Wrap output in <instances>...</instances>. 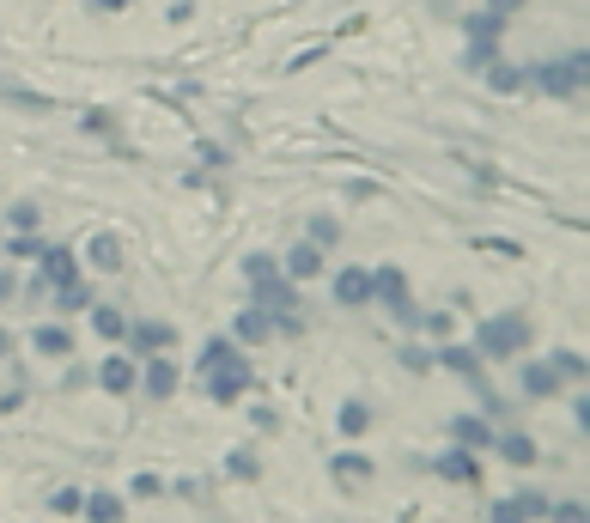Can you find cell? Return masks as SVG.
Instances as JSON below:
<instances>
[{"label": "cell", "instance_id": "obj_31", "mask_svg": "<svg viewBox=\"0 0 590 523\" xmlns=\"http://www.w3.org/2000/svg\"><path fill=\"white\" fill-rule=\"evenodd\" d=\"M232 475H244V481H250V475H256V457H250V451H232Z\"/></svg>", "mask_w": 590, "mask_h": 523}, {"label": "cell", "instance_id": "obj_1", "mask_svg": "<svg viewBox=\"0 0 590 523\" xmlns=\"http://www.w3.org/2000/svg\"><path fill=\"white\" fill-rule=\"evenodd\" d=\"M524 347H530V317H487L481 335H475L481 359H518Z\"/></svg>", "mask_w": 590, "mask_h": 523}, {"label": "cell", "instance_id": "obj_30", "mask_svg": "<svg viewBox=\"0 0 590 523\" xmlns=\"http://www.w3.org/2000/svg\"><path fill=\"white\" fill-rule=\"evenodd\" d=\"M402 365H408V371H426V365H432V353H426V347H408V353H402Z\"/></svg>", "mask_w": 590, "mask_h": 523}, {"label": "cell", "instance_id": "obj_23", "mask_svg": "<svg viewBox=\"0 0 590 523\" xmlns=\"http://www.w3.org/2000/svg\"><path fill=\"white\" fill-rule=\"evenodd\" d=\"M92 256H98V268H104V274H116V268H122V244H116V238H98V244H92Z\"/></svg>", "mask_w": 590, "mask_h": 523}, {"label": "cell", "instance_id": "obj_34", "mask_svg": "<svg viewBox=\"0 0 590 523\" xmlns=\"http://www.w3.org/2000/svg\"><path fill=\"white\" fill-rule=\"evenodd\" d=\"M128 0H92V13H122Z\"/></svg>", "mask_w": 590, "mask_h": 523}, {"label": "cell", "instance_id": "obj_8", "mask_svg": "<svg viewBox=\"0 0 590 523\" xmlns=\"http://www.w3.org/2000/svg\"><path fill=\"white\" fill-rule=\"evenodd\" d=\"M481 73H487V86H493L499 98H511V92H524V80H530V73H524V67H511V61H487Z\"/></svg>", "mask_w": 590, "mask_h": 523}, {"label": "cell", "instance_id": "obj_16", "mask_svg": "<svg viewBox=\"0 0 590 523\" xmlns=\"http://www.w3.org/2000/svg\"><path fill=\"white\" fill-rule=\"evenodd\" d=\"M80 511H86V517H92V523H122V511H128V505H122V499H116V493H92V499H86V505H80Z\"/></svg>", "mask_w": 590, "mask_h": 523}, {"label": "cell", "instance_id": "obj_7", "mask_svg": "<svg viewBox=\"0 0 590 523\" xmlns=\"http://www.w3.org/2000/svg\"><path fill=\"white\" fill-rule=\"evenodd\" d=\"M432 469H438V475H445V481H469V487L481 481V463H475V457L463 451V444H457V451H445V457H438Z\"/></svg>", "mask_w": 590, "mask_h": 523}, {"label": "cell", "instance_id": "obj_6", "mask_svg": "<svg viewBox=\"0 0 590 523\" xmlns=\"http://www.w3.org/2000/svg\"><path fill=\"white\" fill-rule=\"evenodd\" d=\"M128 341H134V353L146 359V353L171 347V341H177V329H171V323H134V317H128Z\"/></svg>", "mask_w": 590, "mask_h": 523}, {"label": "cell", "instance_id": "obj_21", "mask_svg": "<svg viewBox=\"0 0 590 523\" xmlns=\"http://www.w3.org/2000/svg\"><path fill=\"white\" fill-rule=\"evenodd\" d=\"M92 305V286L86 280H61V311H86Z\"/></svg>", "mask_w": 590, "mask_h": 523}, {"label": "cell", "instance_id": "obj_14", "mask_svg": "<svg viewBox=\"0 0 590 523\" xmlns=\"http://www.w3.org/2000/svg\"><path fill=\"white\" fill-rule=\"evenodd\" d=\"M451 432H457V444H463V451H487V444H493V426H487V420H469V414H463Z\"/></svg>", "mask_w": 590, "mask_h": 523}, {"label": "cell", "instance_id": "obj_22", "mask_svg": "<svg viewBox=\"0 0 590 523\" xmlns=\"http://www.w3.org/2000/svg\"><path fill=\"white\" fill-rule=\"evenodd\" d=\"M365 426H372V408H365V402H347V408H341V432H347V438H359Z\"/></svg>", "mask_w": 590, "mask_h": 523}, {"label": "cell", "instance_id": "obj_35", "mask_svg": "<svg viewBox=\"0 0 590 523\" xmlns=\"http://www.w3.org/2000/svg\"><path fill=\"white\" fill-rule=\"evenodd\" d=\"M0 353H7V335H0Z\"/></svg>", "mask_w": 590, "mask_h": 523}, {"label": "cell", "instance_id": "obj_17", "mask_svg": "<svg viewBox=\"0 0 590 523\" xmlns=\"http://www.w3.org/2000/svg\"><path fill=\"white\" fill-rule=\"evenodd\" d=\"M469 37H475V43H499V37H505V19L487 7V13H475V19H469Z\"/></svg>", "mask_w": 590, "mask_h": 523}, {"label": "cell", "instance_id": "obj_24", "mask_svg": "<svg viewBox=\"0 0 590 523\" xmlns=\"http://www.w3.org/2000/svg\"><path fill=\"white\" fill-rule=\"evenodd\" d=\"M554 378H584V353H554Z\"/></svg>", "mask_w": 590, "mask_h": 523}, {"label": "cell", "instance_id": "obj_26", "mask_svg": "<svg viewBox=\"0 0 590 523\" xmlns=\"http://www.w3.org/2000/svg\"><path fill=\"white\" fill-rule=\"evenodd\" d=\"M80 505H86V493H73V487H61L49 511H55V517H80Z\"/></svg>", "mask_w": 590, "mask_h": 523}, {"label": "cell", "instance_id": "obj_18", "mask_svg": "<svg viewBox=\"0 0 590 523\" xmlns=\"http://www.w3.org/2000/svg\"><path fill=\"white\" fill-rule=\"evenodd\" d=\"M524 390H530V396H554V390H560L554 365H524Z\"/></svg>", "mask_w": 590, "mask_h": 523}, {"label": "cell", "instance_id": "obj_29", "mask_svg": "<svg viewBox=\"0 0 590 523\" xmlns=\"http://www.w3.org/2000/svg\"><path fill=\"white\" fill-rule=\"evenodd\" d=\"M13 256H19V262H37V256H43V244H31V238H13Z\"/></svg>", "mask_w": 590, "mask_h": 523}, {"label": "cell", "instance_id": "obj_10", "mask_svg": "<svg viewBox=\"0 0 590 523\" xmlns=\"http://www.w3.org/2000/svg\"><path fill=\"white\" fill-rule=\"evenodd\" d=\"M37 262H43V274H49V280H80V262H73V250H67V244H49Z\"/></svg>", "mask_w": 590, "mask_h": 523}, {"label": "cell", "instance_id": "obj_20", "mask_svg": "<svg viewBox=\"0 0 590 523\" xmlns=\"http://www.w3.org/2000/svg\"><path fill=\"white\" fill-rule=\"evenodd\" d=\"M268 335H274V317H262V311L238 317V341H268Z\"/></svg>", "mask_w": 590, "mask_h": 523}, {"label": "cell", "instance_id": "obj_15", "mask_svg": "<svg viewBox=\"0 0 590 523\" xmlns=\"http://www.w3.org/2000/svg\"><path fill=\"white\" fill-rule=\"evenodd\" d=\"M92 329H98L104 341H122V335H128V317H122V305H98V311H92Z\"/></svg>", "mask_w": 590, "mask_h": 523}, {"label": "cell", "instance_id": "obj_33", "mask_svg": "<svg viewBox=\"0 0 590 523\" xmlns=\"http://www.w3.org/2000/svg\"><path fill=\"white\" fill-rule=\"evenodd\" d=\"M524 7H530V0H493V13H499V19H511V13H524Z\"/></svg>", "mask_w": 590, "mask_h": 523}, {"label": "cell", "instance_id": "obj_5", "mask_svg": "<svg viewBox=\"0 0 590 523\" xmlns=\"http://www.w3.org/2000/svg\"><path fill=\"white\" fill-rule=\"evenodd\" d=\"M98 384H104L110 396H134L140 371H134V359H128V353H116V359H104V365H98Z\"/></svg>", "mask_w": 590, "mask_h": 523}, {"label": "cell", "instance_id": "obj_19", "mask_svg": "<svg viewBox=\"0 0 590 523\" xmlns=\"http://www.w3.org/2000/svg\"><path fill=\"white\" fill-rule=\"evenodd\" d=\"M432 359H445L451 371H463V378H475V371H481V353L475 347H445V353H432Z\"/></svg>", "mask_w": 590, "mask_h": 523}, {"label": "cell", "instance_id": "obj_12", "mask_svg": "<svg viewBox=\"0 0 590 523\" xmlns=\"http://www.w3.org/2000/svg\"><path fill=\"white\" fill-rule=\"evenodd\" d=\"M493 444H499V457H505V463H518V469L536 463V438H524V432H505V438H493Z\"/></svg>", "mask_w": 590, "mask_h": 523}, {"label": "cell", "instance_id": "obj_32", "mask_svg": "<svg viewBox=\"0 0 590 523\" xmlns=\"http://www.w3.org/2000/svg\"><path fill=\"white\" fill-rule=\"evenodd\" d=\"M554 523H584V511H578V499H566V505H554Z\"/></svg>", "mask_w": 590, "mask_h": 523}, {"label": "cell", "instance_id": "obj_4", "mask_svg": "<svg viewBox=\"0 0 590 523\" xmlns=\"http://www.w3.org/2000/svg\"><path fill=\"white\" fill-rule=\"evenodd\" d=\"M280 274H286V280H317V274H323V244H311V238L292 244L286 262H280Z\"/></svg>", "mask_w": 590, "mask_h": 523}, {"label": "cell", "instance_id": "obj_25", "mask_svg": "<svg viewBox=\"0 0 590 523\" xmlns=\"http://www.w3.org/2000/svg\"><path fill=\"white\" fill-rule=\"evenodd\" d=\"M311 244H323V250H329V244H341V226L317 213V219H311Z\"/></svg>", "mask_w": 590, "mask_h": 523}, {"label": "cell", "instance_id": "obj_27", "mask_svg": "<svg viewBox=\"0 0 590 523\" xmlns=\"http://www.w3.org/2000/svg\"><path fill=\"white\" fill-rule=\"evenodd\" d=\"M493 523H530L524 499H499V505H493Z\"/></svg>", "mask_w": 590, "mask_h": 523}, {"label": "cell", "instance_id": "obj_28", "mask_svg": "<svg viewBox=\"0 0 590 523\" xmlns=\"http://www.w3.org/2000/svg\"><path fill=\"white\" fill-rule=\"evenodd\" d=\"M13 226H19V232H37V207H31V201L13 207Z\"/></svg>", "mask_w": 590, "mask_h": 523}, {"label": "cell", "instance_id": "obj_2", "mask_svg": "<svg viewBox=\"0 0 590 523\" xmlns=\"http://www.w3.org/2000/svg\"><path fill=\"white\" fill-rule=\"evenodd\" d=\"M530 80H536L548 98H578V92H584V49H572L566 61H536Z\"/></svg>", "mask_w": 590, "mask_h": 523}, {"label": "cell", "instance_id": "obj_11", "mask_svg": "<svg viewBox=\"0 0 590 523\" xmlns=\"http://www.w3.org/2000/svg\"><path fill=\"white\" fill-rule=\"evenodd\" d=\"M31 347H37V353H49V359H67V353H73V335H67V329H55V323H43V329H31Z\"/></svg>", "mask_w": 590, "mask_h": 523}, {"label": "cell", "instance_id": "obj_9", "mask_svg": "<svg viewBox=\"0 0 590 523\" xmlns=\"http://www.w3.org/2000/svg\"><path fill=\"white\" fill-rule=\"evenodd\" d=\"M153 365H146V390H153V402H165L177 390V359H159V353H146Z\"/></svg>", "mask_w": 590, "mask_h": 523}, {"label": "cell", "instance_id": "obj_3", "mask_svg": "<svg viewBox=\"0 0 590 523\" xmlns=\"http://www.w3.org/2000/svg\"><path fill=\"white\" fill-rule=\"evenodd\" d=\"M335 305H341V311L372 305V268H341V274H335Z\"/></svg>", "mask_w": 590, "mask_h": 523}, {"label": "cell", "instance_id": "obj_13", "mask_svg": "<svg viewBox=\"0 0 590 523\" xmlns=\"http://www.w3.org/2000/svg\"><path fill=\"white\" fill-rule=\"evenodd\" d=\"M335 481L341 487H365V481H372V457H359V451L335 457Z\"/></svg>", "mask_w": 590, "mask_h": 523}]
</instances>
